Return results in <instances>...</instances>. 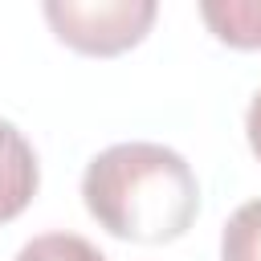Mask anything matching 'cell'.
I'll use <instances>...</instances> for the list:
<instances>
[{
    "label": "cell",
    "instance_id": "6da1fadb",
    "mask_svg": "<svg viewBox=\"0 0 261 261\" xmlns=\"http://www.w3.org/2000/svg\"><path fill=\"white\" fill-rule=\"evenodd\" d=\"M82 200L110 237L167 245L192 228L200 184L192 163L163 143H114L86 163Z\"/></svg>",
    "mask_w": 261,
    "mask_h": 261
},
{
    "label": "cell",
    "instance_id": "8992f818",
    "mask_svg": "<svg viewBox=\"0 0 261 261\" xmlns=\"http://www.w3.org/2000/svg\"><path fill=\"white\" fill-rule=\"evenodd\" d=\"M16 261H106V253L77 232H41L20 245Z\"/></svg>",
    "mask_w": 261,
    "mask_h": 261
},
{
    "label": "cell",
    "instance_id": "5b68a950",
    "mask_svg": "<svg viewBox=\"0 0 261 261\" xmlns=\"http://www.w3.org/2000/svg\"><path fill=\"white\" fill-rule=\"evenodd\" d=\"M220 261H261V200L241 204L220 232Z\"/></svg>",
    "mask_w": 261,
    "mask_h": 261
},
{
    "label": "cell",
    "instance_id": "3957f363",
    "mask_svg": "<svg viewBox=\"0 0 261 261\" xmlns=\"http://www.w3.org/2000/svg\"><path fill=\"white\" fill-rule=\"evenodd\" d=\"M37 184H41L37 151L8 118H0V224H8L29 208V200L37 196Z\"/></svg>",
    "mask_w": 261,
    "mask_h": 261
},
{
    "label": "cell",
    "instance_id": "7a4b0ae2",
    "mask_svg": "<svg viewBox=\"0 0 261 261\" xmlns=\"http://www.w3.org/2000/svg\"><path fill=\"white\" fill-rule=\"evenodd\" d=\"M41 12L53 24L61 45L90 57H114L147 37V29L159 16V4L155 0H49Z\"/></svg>",
    "mask_w": 261,
    "mask_h": 261
},
{
    "label": "cell",
    "instance_id": "277c9868",
    "mask_svg": "<svg viewBox=\"0 0 261 261\" xmlns=\"http://www.w3.org/2000/svg\"><path fill=\"white\" fill-rule=\"evenodd\" d=\"M200 16L216 33V41L232 49H261V0H208Z\"/></svg>",
    "mask_w": 261,
    "mask_h": 261
},
{
    "label": "cell",
    "instance_id": "52a82bcc",
    "mask_svg": "<svg viewBox=\"0 0 261 261\" xmlns=\"http://www.w3.org/2000/svg\"><path fill=\"white\" fill-rule=\"evenodd\" d=\"M245 135H249L253 155L261 159V90H257V94H253V102H249V114H245Z\"/></svg>",
    "mask_w": 261,
    "mask_h": 261
}]
</instances>
